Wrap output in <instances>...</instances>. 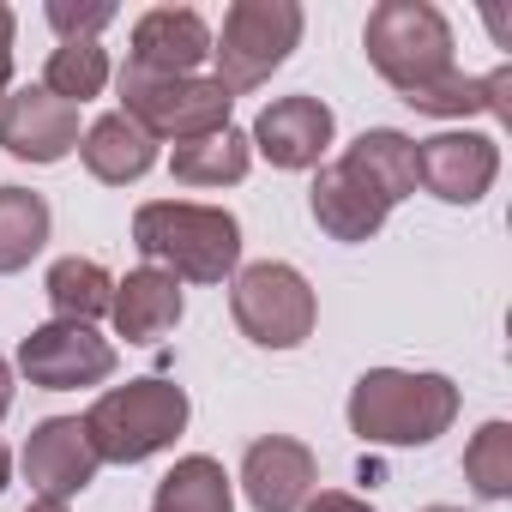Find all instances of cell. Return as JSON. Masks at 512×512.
I'll return each mask as SVG.
<instances>
[{
    "label": "cell",
    "mask_w": 512,
    "mask_h": 512,
    "mask_svg": "<svg viewBox=\"0 0 512 512\" xmlns=\"http://www.w3.org/2000/svg\"><path fill=\"white\" fill-rule=\"evenodd\" d=\"M133 247L175 284H223L241 272V223L223 205L151 199L133 211Z\"/></svg>",
    "instance_id": "1"
},
{
    "label": "cell",
    "mask_w": 512,
    "mask_h": 512,
    "mask_svg": "<svg viewBox=\"0 0 512 512\" xmlns=\"http://www.w3.org/2000/svg\"><path fill=\"white\" fill-rule=\"evenodd\" d=\"M350 434L368 446H434L458 422V386L446 374H410V368H368L350 386Z\"/></svg>",
    "instance_id": "2"
},
{
    "label": "cell",
    "mask_w": 512,
    "mask_h": 512,
    "mask_svg": "<svg viewBox=\"0 0 512 512\" xmlns=\"http://www.w3.org/2000/svg\"><path fill=\"white\" fill-rule=\"evenodd\" d=\"M362 43H368L374 73L404 103L428 97L434 85H446L458 73V61H452V25H446V13L434 7V0H380V7L368 13Z\"/></svg>",
    "instance_id": "3"
},
{
    "label": "cell",
    "mask_w": 512,
    "mask_h": 512,
    "mask_svg": "<svg viewBox=\"0 0 512 512\" xmlns=\"http://www.w3.org/2000/svg\"><path fill=\"white\" fill-rule=\"evenodd\" d=\"M187 416H193L187 392L175 380H163V374H145V380L109 386L79 422H85L103 464H145V458H157V452H169L181 440Z\"/></svg>",
    "instance_id": "4"
},
{
    "label": "cell",
    "mask_w": 512,
    "mask_h": 512,
    "mask_svg": "<svg viewBox=\"0 0 512 512\" xmlns=\"http://www.w3.org/2000/svg\"><path fill=\"white\" fill-rule=\"evenodd\" d=\"M308 13L296 0H235L223 13V31H211V79L241 97V91H260L302 43Z\"/></svg>",
    "instance_id": "5"
},
{
    "label": "cell",
    "mask_w": 512,
    "mask_h": 512,
    "mask_svg": "<svg viewBox=\"0 0 512 512\" xmlns=\"http://www.w3.org/2000/svg\"><path fill=\"white\" fill-rule=\"evenodd\" d=\"M229 314H235L247 344H260V350H302L314 338L320 296H314V284L296 266L253 260V266H241L229 278Z\"/></svg>",
    "instance_id": "6"
},
{
    "label": "cell",
    "mask_w": 512,
    "mask_h": 512,
    "mask_svg": "<svg viewBox=\"0 0 512 512\" xmlns=\"http://www.w3.org/2000/svg\"><path fill=\"white\" fill-rule=\"evenodd\" d=\"M115 85H121V115L139 133H151L157 145L163 139L187 145V139L223 133L229 127V109H235V97L217 79H205V73H193V79H151V73L121 67Z\"/></svg>",
    "instance_id": "7"
},
{
    "label": "cell",
    "mask_w": 512,
    "mask_h": 512,
    "mask_svg": "<svg viewBox=\"0 0 512 512\" xmlns=\"http://www.w3.org/2000/svg\"><path fill=\"white\" fill-rule=\"evenodd\" d=\"M115 344L97 338V326H73V320H49L31 326V338H19L13 368L43 386V392H79V386H103L115 374Z\"/></svg>",
    "instance_id": "8"
},
{
    "label": "cell",
    "mask_w": 512,
    "mask_h": 512,
    "mask_svg": "<svg viewBox=\"0 0 512 512\" xmlns=\"http://www.w3.org/2000/svg\"><path fill=\"white\" fill-rule=\"evenodd\" d=\"M500 175V145L470 127H446L434 139H416V187H428L446 205H476Z\"/></svg>",
    "instance_id": "9"
},
{
    "label": "cell",
    "mask_w": 512,
    "mask_h": 512,
    "mask_svg": "<svg viewBox=\"0 0 512 512\" xmlns=\"http://www.w3.org/2000/svg\"><path fill=\"white\" fill-rule=\"evenodd\" d=\"M97 470H103V458H97V446H91L79 416H43L31 428V440H25V482L37 488V500H61L67 506L73 494H85L97 482Z\"/></svg>",
    "instance_id": "10"
},
{
    "label": "cell",
    "mask_w": 512,
    "mask_h": 512,
    "mask_svg": "<svg viewBox=\"0 0 512 512\" xmlns=\"http://www.w3.org/2000/svg\"><path fill=\"white\" fill-rule=\"evenodd\" d=\"M314 482H320V458L296 434H260L241 452V494L253 512H302Z\"/></svg>",
    "instance_id": "11"
},
{
    "label": "cell",
    "mask_w": 512,
    "mask_h": 512,
    "mask_svg": "<svg viewBox=\"0 0 512 512\" xmlns=\"http://www.w3.org/2000/svg\"><path fill=\"white\" fill-rule=\"evenodd\" d=\"M0 145L19 163H61L79 151V109L43 85H19L0 97Z\"/></svg>",
    "instance_id": "12"
},
{
    "label": "cell",
    "mask_w": 512,
    "mask_h": 512,
    "mask_svg": "<svg viewBox=\"0 0 512 512\" xmlns=\"http://www.w3.org/2000/svg\"><path fill=\"white\" fill-rule=\"evenodd\" d=\"M332 133H338L332 109H326L320 97L296 91V97H272V103L260 109V121H253L247 145L260 151L272 169H320Z\"/></svg>",
    "instance_id": "13"
},
{
    "label": "cell",
    "mask_w": 512,
    "mask_h": 512,
    "mask_svg": "<svg viewBox=\"0 0 512 512\" xmlns=\"http://www.w3.org/2000/svg\"><path fill=\"white\" fill-rule=\"evenodd\" d=\"M211 61V25L193 7H151L133 19L127 67L151 79H193Z\"/></svg>",
    "instance_id": "14"
},
{
    "label": "cell",
    "mask_w": 512,
    "mask_h": 512,
    "mask_svg": "<svg viewBox=\"0 0 512 512\" xmlns=\"http://www.w3.org/2000/svg\"><path fill=\"white\" fill-rule=\"evenodd\" d=\"M308 211H314V223H320L332 241H374V235L386 229V217H392V205H386L368 181H356L344 163H320V169H314Z\"/></svg>",
    "instance_id": "15"
},
{
    "label": "cell",
    "mask_w": 512,
    "mask_h": 512,
    "mask_svg": "<svg viewBox=\"0 0 512 512\" xmlns=\"http://www.w3.org/2000/svg\"><path fill=\"white\" fill-rule=\"evenodd\" d=\"M181 314H187V296H181V284H175L169 272L139 266V272L115 278V302H109L115 338H127V344H157V338H169V332L181 326Z\"/></svg>",
    "instance_id": "16"
},
{
    "label": "cell",
    "mask_w": 512,
    "mask_h": 512,
    "mask_svg": "<svg viewBox=\"0 0 512 512\" xmlns=\"http://www.w3.org/2000/svg\"><path fill=\"white\" fill-rule=\"evenodd\" d=\"M79 157H85L91 181L127 187V181H145V175L157 169V139L139 133V127L115 109V115H97V121L79 133Z\"/></svg>",
    "instance_id": "17"
},
{
    "label": "cell",
    "mask_w": 512,
    "mask_h": 512,
    "mask_svg": "<svg viewBox=\"0 0 512 512\" xmlns=\"http://www.w3.org/2000/svg\"><path fill=\"white\" fill-rule=\"evenodd\" d=\"M338 163H344L356 181H368L386 205H398V199L416 193V139L398 133V127H368V133H356Z\"/></svg>",
    "instance_id": "18"
},
{
    "label": "cell",
    "mask_w": 512,
    "mask_h": 512,
    "mask_svg": "<svg viewBox=\"0 0 512 512\" xmlns=\"http://www.w3.org/2000/svg\"><path fill=\"white\" fill-rule=\"evenodd\" d=\"M151 512H235V482H229V470H223L217 458L187 452V458H175V470L157 482Z\"/></svg>",
    "instance_id": "19"
},
{
    "label": "cell",
    "mask_w": 512,
    "mask_h": 512,
    "mask_svg": "<svg viewBox=\"0 0 512 512\" xmlns=\"http://www.w3.org/2000/svg\"><path fill=\"white\" fill-rule=\"evenodd\" d=\"M43 290H49L55 320H73V326H97V320H109V302H115V278H109L97 260H79V253H67V260L49 266Z\"/></svg>",
    "instance_id": "20"
},
{
    "label": "cell",
    "mask_w": 512,
    "mask_h": 512,
    "mask_svg": "<svg viewBox=\"0 0 512 512\" xmlns=\"http://www.w3.org/2000/svg\"><path fill=\"white\" fill-rule=\"evenodd\" d=\"M169 169H175V181H187V187H235V181L253 169V145H247V133L223 127V133H205V139L175 145Z\"/></svg>",
    "instance_id": "21"
},
{
    "label": "cell",
    "mask_w": 512,
    "mask_h": 512,
    "mask_svg": "<svg viewBox=\"0 0 512 512\" xmlns=\"http://www.w3.org/2000/svg\"><path fill=\"white\" fill-rule=\"evenodd\" d=\"M49 241V199L31 187H0V278L25 272Z\"/></svg>",
    "instance_id": "22"
},
{
    "label": "cell",
    "mask_w": 512,
    "mask_h": 512,
    "mask_svg": "<svg viewBox=\"0 0 512 512\" xmlns=\"http://www.w3.org/2000/svg\"><path fill=\"white\" fill-rule=\"evenodd\" d=\"M103 85H109V49L103 43H61L43 67V91L73 103V109L103 97Z\"/></svg>",
    "instance_id": "23"
},
{
    "label": "cell",
    "mask_w": 512,
    "mask_h": 512,
    "mask_svg": "<svg viewBox=\"0 0 512 512\" xmlns=\"http://www.w3.org/2000/svg\"><path fill=\"white\" fill-rule=\"evenodd\" d=\"M464 476L482 500L512 494V422H482L476 440L464 446Z\"/></svg>",
    "instance_id": "24"
},
{
    "label": "cell",
    "mask_w": 512,
    "mask_h": 512,
    "mask_svg": "<svg viewBox=\"0 0 512 512\" xmlns=\"http://www.w3.org/2000/svg\"><path fill=\"white\" fill-rule=\"evenodd\" d=\"M43 19L55 25L61 43H97V31L115 19V7H109V0H49Z\"/></svg>",
    "instance_id": "25"
},
{
    "label": "cell",
    "mask_w": 512,
    "mask_h": 512,
    "mask_svg": "<svg viewBox=\"0 0 512 512\" xmlns=\"http://www.w3.org/2000/svg\"><path fill=\"white\" fill-rule=\"evenodd\" d=\"M13 37H19V13L0 0V97L13 91Z\"/></svg>",
    "instance_id": "26"
},
{
    "label": "cell",
    "mask_w": 512,
    "mask_h": 512,
    "mask_svg": "<svg viewBox=\"0 0 512 512\" xmlns=\"http://www.w3.org/2000/svg\"><path fill=\"white\" fill-rule=\"evenodd\" d=\"M302 512H374L362 494H338V488H326V494H308V506Z\"/></svg>",
    "instance_id": "27"
},
{
    "label": "cell",
    "mask_w": 512,
    "mask_h": 512,
    "mask_svg": "<svg viewBox=\"0 0 512 512\" xmlns=\"http://www.w3.org/2000/svg\"><path fill=\"white\" fill-rule=\"evenodd\" d=\"M13 380H19V368L0 356V422H7V410H13Z\"/></svg>",
    "instance_id": "28"
},
{
    "label": "cell",
    "mask_w": 512,
    "mask_h": 512,
    "mask_svg": "<svg viewBox=\"0 0 512 512\" xmlns=\"http://www.w3.org/2000/svg\"><path fill=\"white\" fill-rule=\"evenodd\" d=\"M13 488V452H7V440H0V494Z\"/></svg>",
    "instance_id": "29"
},
{
    "label": "cell",
    "mask_w": 512,
    "mask_h": 512,
    "mask_svg": "<svg viewBox=\"0 0 512 512\" xmlns=\"http://www.w3.org/2000/svg\"><path fill=\"white\" fill-rule=\"evenodd\" d=\"M25 512H67V506H61V500H31Z\"/></svg>",
    "instance_id": "30"
},
{
    "label": "cell",
    "mask_w": 512,
    "mask_h": 512,
    "mask_svg": "<svg viewBox=\"0 0 512 512\" xmlns=\"http://www.w3.org/2000/svg\"><path fill=\"white\" fill-rule=\"evenodd\" d=\"M422 512H464V506H422Z\"/></svg>",
    "instance_id": "31"
}]
</instances>
